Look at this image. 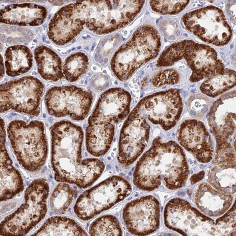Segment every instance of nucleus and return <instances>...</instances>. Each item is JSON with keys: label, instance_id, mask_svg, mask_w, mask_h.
Here are the masks:
<instances>
[{"label": "nucleus", "instance_id": "f257e3e1", "mask_svg": "<svg viewBox=\"0 0 236 236\" xmlns=\"http://www.w3.org/2000/svg\"><path fill=\"white\" fill-rule=\"evenodd\" d=\"M52 165L55 179L81 188L90 186L100 177L104 163L97 159H82L84 133L70 121L56 122L51 127Z\"/></svg>", "mask_w": 236, "mask_h": 236}, {"label": "nucleus", "instance_id": "a18cd8bd", "mask_svg": "<svg viewBox=\"0 0 236 236\" xmlns=\"http://www.w3.org/2000/svg\"><path fill=\"white\" fill-rule=\"evenodd\" d=\"M43 41L44 42V41H45V40H46V37H43Z\"/></svg>", "mask_w": 236, "mask_h": 236}, {"label": "nucleus", "instance_id": "f8f14e48", "mask_svg": "<svg viewBox=\"0 0 236 236\" xmlns=\"http://www.w3.org/2000/svg\"><path fill=\"white\" fill-rule=\"evenodd\" d=\"M151 127L145 118L132 111L121 131L117 159L121 166H131L142 154L149 138Z\"/></svg>", "mask_w": 236, "mask_h": 236}, {"label": "nucleus", "instance_id": "09e8293b", "mask_svg": "<svg viewBox=\"0 0 236 236\" xmlns=\"http://www.w3.org/2000/svg\"><path fill=\"white\" fill-rule=\"evenodd\" d=\"M51 15H49V16H48V19H51Z\"/></svg>", "mask_w": 236, "mask_h": 236}, {"label": "nucleus", "instance_id": "2f4dec72", "mask_svg": "<svg viewBox=\"0 0 236 236\" xmlns=\"http://www.w3.org/2000/svg\"><path fill=\"white\" fill-rule=\"evenodd\" d=\"M212 193L213 194H215V195H217L218 194V192L217 191H214V190H213V189L212 190Z\"/></svg>", "mask_w": 236, "mask_h": 236}, {"label": "nucleus", "instance_id": "603ef678", "mask_svg": "<svg viewBox=\"0 0 236 236\" xmlns=\"http://www.w3.org/2000/svg\"><path fill=\"white\" fill-rule=\"evenodd\" d=\"M34 42L35 43H37V40H34Z\"/></svg>", "mask_w": 236, "mask_h": 236}, {"label": "nucleus", "instance_id": "4468645a", "mask_svg": "<svg viewBox=\"0 0 236 236\" xmlns=\"http://www.w3.org/2000/svg\"><path fill=\"white\" fill-rule=\"evenodd\" d=\"M184 59L192 71L190 78L191 82H197L205 78L222 74L224 70V65L214 49L192 40H189Z\"/></svg>", "mask_w": 236, "mask_h": 236}, {"label": "nucleus", "instance_id": "79ce46f5", "mask_svg": "<svg viewBox=\"0 0 236 236\" xmlns=\"http://www.w3.org/2000/svg\"><path fill=\"white\" fill-rule=\"evenodd\" d=\"M101 43L103 46L104 45V44L105 43V42L104 41H101Z\"/></svg>", "mask_w": 236, "mask_h": 236}, {"label": "nucleus", "instance_id": "bb28decb", "mask_svg": "<svg viewBox=\"0 0 236 236\" xmlns=\"http://www.w3.org/2000/svg\"><path fill=\"white\" fill-rule=\"evenodd\" d=\"M180 79L179 73L174 69H168L161 71L153 76L152 83L154 86H162L174 85L178 82Z\"/></svg>", "mask_w": 236, "mask_h": 236}, {"label": "nucleus", "instance_id": "c85d7f7f", "mask_svg": "<svg viewBox=\"0 0 236 236\" xmlns=\"http://www.w3.org/2000/svg\"><path fill=\"white\" fill-rule=\"evenodd\" d=\"M5 75V67L2 56L1 55V77H3Z\"/></svg>", "mask_w": 236, "mask_h": 236}, {"label": "nucleus", "instance_id": "6e6d98bb", "mask_svg": "<svg viewBox=\"0 0 236 236\" xmlns=\"http://www.w3.org/2000/svg\"><path fill=\"white\" fill-rule=\"evenodd\" d=\"M75 49V48H73V49H72V50H74Z\"/></svg>", "mask_w": 236, "mask_h": 236}, {"label": "nucleus", "instance_id": "3c124183", "mask_svg": "<svg viewBox=\"0 0 236 236\" xmlns=\"http://www.w3.org/2000/svg\"><path fill=\"white\" fill-rule=\"evenodd\" d=\"M46 43H47V44H50V41H46Z\"/></svg>", "mask_w": 236, "mask_h": 236}, {"label": "nucleus", "instance_id": "7c9ffc66", "mask_svg": "<svg viewBox=\"0 0 236 236\" xmlns=\"http://www.w3.org/2000/svg\"><path fill=\"white\" fill-rule=\"evenodd\" d=\"M12 37H8L7 39V42L8 43H10L12 42Z\"/></svg>", "mask_w": 236, "mask_h": 236}, {"label": "nucleus", "instance_id": "39448f33", "mask_svg": "<svg viewBox=\"0 0 236 236\" xmlns=\"http://www.w3.org/2000/svg\"><path fill=\"white\" fill-rule=\"evenodd\" d=\"M7 132L18 162L26 170H39L45 163L48 153V144L44 125L33 121L28 123L23 120L11 122Z\"/></svg>", "mask_w": 236, "mask_h": 236}, {"label": "nucleus", "instance_id": "c9c22d12", "mask_svg": "<svg viewBox=\"0 0 236 236\" xmlns=\"http://www.w3.org/2000/svg\"><path fill=\"white\" fill-rule=\"evenodd\" d=\"M24 39L23 38H20V39H19V42L23 43V42H24Z\"/></svg>", "mask_w": 236, "mask_h": 236}, {"label": "nucleus", "instance_id": "6ab92c4d", "mask_svg": "<svg viewBox=\"0 0 236 236\" xmlns=\"http://www.w3.org/2000/svg\"><path fill=\"white\" fill-rule=\"evenodd\" d=\"M7 74L12 77L28 72L33 66L31 51L27 47L15 46L8 48L5 55Z\"/></svg>", "mask_w": 236, "mask_h": 236}, {"label": "nucleus", "instance_id": "72a5a7b5", "mask_svg": "<svg viewBox=\"0 0 236 236\" xmlns=\"http://www.w3.org/2000/svg\"><path fill=\"white\" fill-rule=\"evenodd\" d=\"M197 197L198 198H200L202 197V194L199 193L197 194Z\"/></svg>", "mask_w": 236, "mask_h": 236}, {"label": "nucleus", "instance_id": "de8ad7c7", "mask_svg": "<svg viewBox=\"0 0 236 236\" xmlns=\"http://www.w3.org/2000/svg\"><path fill=\"white\" fill-rule=\"evenodd\" d=\"M115 37H117V38H118V37H119V34H116V35H115Z\"/></svg>", "mask_w": 236, "mask_h": 236}, {"label": "nucleus", "instance_id": "c756f323", "mask_svg": "<svg viewBox=\"0 0 236 236\" xmlns=\"http://www.w3.org/2000/svg\"><path fill=\"white\" fill-rule=\"evenodd\" d=\"M6 37H5V35H3L2 36H1V41H3V42H5L6 40Z\"/></svg>", "mask_w": 236, "mask_h": 236}, {"label": "nucleus", "instance_id": "4be33fe9", "mask_svg": "<svg viewBox=\"0 0 236 236\" xmlns=\"http://www.w3.org/2000/svg\"><path fill=\"white\" fill-rule=\"evenodd\" d=\"M91 236H122L121 226L118 219L112 215H105L94 220L89 228Z\"/></svg>", "mask_w": 236, "mask_h": 236}, {"label": "nucleus", "instance_id": "c03bdc74", "mask_svg": "<svg viewBox=\"0 0 236 236\" xmlns=\"http://www.w3.org/2000/svg\"><path fill=\"white\" fill-rule=\"evenodd\" d=\"M18 31H19L21 32V31H23V29H22V28H18Z\"/></svg>", "mask_w": 236, "mask_h": 236}, {"label": "nucleus", "instance_id": "393cba45", "mask_svg": "<svg viewBox=\"0 0 236 236\" xmlns=\"http://www.w3.org/2000/svg\"><path fill=\"white\" fill-rule=\"evenodd\" d=\"M189 40H184L175 43L163 51L157 61L159 67L172 66L176 62L184 59Z\"/></svg>", "mask_w": 236, "mask_h": 236}, {"label": "nucleus", "instance_id": "cd10ccee", "mask_svg": "<svg viewBox=\"0 0 236 236\" xmlns=\"http://www.w3.org/2000/svg\"><path fill=\"white\" fill-rule=\"evenodd\" d=\"M205 173L204 171H202L200 172L197 174H194L193 176L191 178V184H195L197 182L199 181L200 180H202L203 178Z\"/></svg>", "mask_w": 236, "mask_h": 236}, {"label": "nucleus", "instance_id": "9d476101", "mask_svg": "<svg viewBox=\"0 0 236 236\" xmlns=\"http://www.w3.org/2000/svg\"><path fill=\"white\" fill-rule=\"evenodd\" d=\"M183 108L180 91L172 89L145 97L132 111L153 124L169 130L177 124Z\"/></svg>", "mask_w": 236, "mask_h": 236}, {"label": "nucleus", "instance_id": "b1692460", "mask_svg": "<svg viewBox=\"0 0 236 236\" xmlns=\"http://www.w3.org/2000/svg\"><path fill=\"white\" fill-rule=\"evenodd\" d=\"M76 192L68 184H60L57 186L50 198L51 209L55 214H62L67 210Z\"/></svg>", "mask_w": 236, "mask_h": 236}, {"label": "nucleus", "instance_id": "7ed1b4c3", "mask_svg": "<svg viewBox=\"0 0 236 236\" xmlns=\"http://www.w3.org/2000/svg\"><path fill=\"white\" fill-rule=\"evenodd\" d=\"M131 97L121 88H113L101 95L88 121L86 130V147L92 155H105L111 145L115 124L121 121L130 111Z\"/></svg>", "mask_w": 236, "mask_h": 236}, {"label": "nucleus", "instance_id": "9b49d317", "mask_svg": "<svg viewBox=\"0 0 236 236\" xmlns=\"http://www.w3.org/2000/svg\"><path fill=\"white\" fill-rule=\"evenodd\" d=\"M92 93L75 86L55 87L47 92L45 102L50 115L68 116L73 120H84L92 104Z\"/></svg>", "mask_w": 236, "mask_h": 236}, {"label": "nucleus", "instance_id": "a19ab883", "mask_svg": "<svg viewBox=\"0 0 236 236\" xmlns=\"http://www.w3.org/2000/svg\"><path fill=\"white\" fill-rule=\"evenodd\" d=\"M2 27H3V28L4 30H5V31H6V30L7 29V27H6V26H3Z\"/></svg>", "mask_w": 236, "mask_h": 236}, {"label": "nucleus", "instance_id": "58836bf2", "mask_svg": "<svg viewBox=\"0 0 236 236\" xmlns=\"http://www.w3.org/2000/svg\"><path fill=\"white\" fill-rule=\"evenodd\" d=\"M28 35L30 36V37H32L33 35V34L31 32H29L28 33Z\"/></svg>", "mask_w": 236, "mask_h": 236}, {"label": "nucleus", "instance_id": "f03ea898", "mask_svg": "<svg viewBox=\"0 0 236 236\" xmlns=\"http://www.w3.org/2000/svg\"><path fill=\"white\" fill-rule=\"evenodd\" d=\"M189 168L182 148L173 141L163 142L160 137L140 158L133 174V182L139 189L155 191L162 182L171 190L181 188L188 177Z\"/></svg>", "mask_w": 236, "mask_h": 236}, {"label": "nucleus", "instance_id": "ea45409f", "mask_svg": "<svg viewBox=\"0 0 236 236\" xmlns=\"http://www.w3.org/2000/svg\"><path fill=\"white\" fill-rule=\"evenodd\" d=\"M218 212H215L214 213V216H218Z\"/></svg>", "mask_w": 236, "mask_h": 236}, {"label": "nucleus", "instance_id": "2eb2a0df", "mask_svg": "<svg viewBox=\"0 0 236 236\" xmlns=\"http://www.w3.org/2000/svg\"><path fill=\"white\" fill-rule=\"evenodd\" d=\"M180 145L195 155L198 161L208 163L212 159L213 148L209 132L202 122L188 120L183 122L177 130Z\"/></svg>", "mask_w": 236, "mask_h": 236}, {"label": "nucleus", "instance_id": "1a4fd4ad", "mask_svg": "<svg viewBox=\"0 0 236 236\" xmlns=\"http://www.w3.org/2000/svg\"><path fill=\"white\" fill-rule=\"evenodd\" d=\"M182 22L187 30L205 42L216 46L229 42L232 30L222 11L209 6L186 13Z\"/></svg>", "mask_w": 236, "mask_h": 236}, {"label": "nucleus", "instance_id": "5701e85b", "mask_svg": "<svg viewBox=\"0 0 236 236\" xmlns=\"http://www.w3.org/2000/svg\"><path fill=\"white\" fill-rule=\"evenodd\" d=\"M89 64L88 57L81 52L71 55L66 59L63 73L68 81H75L86 73Z\"/></svg>", "mask_w": 236, "mask_h": 236}, {"label": "nucleus", "instance_id": "f3484780", "mask_svg": "<svg viewBox=\"0 0 236 236\" xmlns=\"http://www.w3.org/2000/svg\"><path fill=\"white\" fill-rule=\"evenodd\" d=\"M5 134L1 135V201L12 199L24 189L23 180L12 162L5 146Z\"/></svg>", "mask_w": 236, "mask_h": 236}, {"label": "nucleus", "instance_id": "5fc2aeb1", "mask_svg": "<svg viewBox=\"0 0 236 236\" xmlns=\"http://www.w3.org/2000/svg\"><path fill=\"white\" fill-rule=\"evenodd\" d=\"M83 39H87V37H83Z\"/></svg>", "mask_w": 236, "mask_h": 236}, {"label": "nucleus", "instance_id": "a211bd4d", "mask_svg": "<svg viewBox=\"0 0 236 236\" xmlns=\"http://www.w3.org/2000/svg\"><path fill=\"white\" fill-rule=\"evenodd\" d=\"M35 58L39 73L44 80L56 81L63 77L60 58L52 50L43 46L37 47Z\"/></svg>", "mask_w": 236, "mask_h": 236}, {"label": "nucleus", "instance_id": "49530a36", "mask_svg": "<svg viewBox=\"0 0 236 236\" xmlns=\"http://www.w3.org/2000/svg\"><path fill=\"white\" fill-rule=\"evenodd\" d=\"M107 61H108L107 58H105V59H104V62H107Z\"/></svg>", "mask_w": 236, "mask_h": 236}, {"label": "nucleus", "instance_id": "6e6552de", "mask_svg": "<svg viewBox=\"0 0 236 236\" xmlns=\"http://www.w3.org/2000/svg\"><path fill=\"white\" fill-rule=\"evenodd\" d=\"M44 89L41 82L31 76L1 84V113L12 110L38 116Z\"/></svg>", "mask_w": 236, "mask_h": 236}, {"label": "nucleus", "instance_id": "473e14b6", "mask_svg": "<svg viewBox=\"0 0 236 236\" xmlns=\"http://www.w3.org/2000/svg\"><path fill=\"white\" fill-rule=\"evenodd\" d=\"M24 39L26 40H29L31 39V37L30 36L26 35L25 36Z\"/></svg>", "mask_w": 236, "mask_h": 236}, {"label": "nucleus", "instance_id": "dca6fc26", "mask_svg": "<svg viewBox=\"0 0 236 236\" xmlns=\"http://www.w3.org/2000/svg\"><path fill=\"white\" fill-rule=\"evenodd\" d=\"M209 121L218 142L227 141L236 129L235 91L226 93L215 101L210 112Z\"/></svg>", "mask_w": 236, "mask_h": 236}, {"label": "nucleus", "instance_id": "423d86ee", "mask_svg": "<svg viewBox=\"0 0 236 236\" xmlns=\"http://www.w3.org/2000/svg\"><path fill=\"white\" fill-rule=\"evenodd\" d=\"M49 191V185L44 179L34 180L25 193V203L1 223V234L23 235L28 233L45 216L46 201Z\"/></svg>", "mask_w": 236, "mask_h": 236}, {"label": "nucleus", "instance_id": "4c0bfd02", "mask_svg": "<svg viewBox=\"0 0 236 236\" xmlns=\"http://www.w3.org/2000/svg\"><path fill=\"white\" fill-rule=\"evenodd\" d=\"M208 214L209 216H212V215L213 214V213L212 211H210V212H208Z\"/></svg>", "mask_w": 236, "mask_h": 236}, {"label": "nucleus", "instance_id": "ddd939ff", "mask_svg": "<svg viewBox=\"0 0 236 236\" xmlns=\"http://www.w3.org/2000/svg\"><path fill=\"white\" fill-rule=\"evenodd\" d=\"M160 206L159 201L152 195L133 200L123 209V218L130 234L145 236L155 232L160 224Z\"/></svg>", "mask_w": 236, "mask_h": 236}, {"label": "nucleus", "instance_id": "412c9836", "mask_svg": "<svg viewBox=\"0 0 236 236\" xmlns=\"http://www.w3.org/2000/svg\"><path fill=\"white\" fill-rule=\"evenodd\" d=\"M236 85V72L225 69L222 74L209 78L201 85L200 90L203 94L215 98L229 91Z\"/></svg>", "mask_w": 236, "mask_h": 236}, {"label": "nucleus", "instance_id": "aec40b11", "mask_svg": "<svg viewBox=\"0 0 236 236\" xmlns=\"http://www.w3.org/2000/svg\"><path fill=\"white\" fill-rule=\"evenodd\" d=\"M34 236H88L82 227L73 219L53 216L47 219Z\"/></svg>", "mask_w": 236, "mask_h": 236}, {"label": "nucleus", "instance_id": "0eeeda50", "mask_svg": "<svg viewBox=\"0 0 236 236\" xmlns=\"http://www.w3.org/2000/svg\"><path fill=\"white\" fill-rule=\"evenodd\" d=\"M132 191L127 180L112 176L81 194L75 204L74 212L81 220H90L125 199Z\"/></svg>", "mask_w": 236, "mask_h": 236}, {"label": "nucleus", "instance_id": "864d4df0", "mask_svg": "<svg viewBox=\"0 0 236 236\" xmlns=\"http://www.w3.org/2000/svg\"><path fill=\"white\" fill-rule=\"evenodd\" d=\"M81 48V47L80 46L79 47H77V49H80V48Z\"/></svg>", "mask_w": 236, "mask_h": 236}, {"label": "nucleus", "instance_id": "37998d69", "mask_svg": "<svg viewBox=\"0 0 236 236\" xmlns=\"http://www.w3.org/2000/svg\"><path fill=\"white\" fill-rule=\"evenodd\" d=\"M12 30L13 31H15L16 30V28L15 27H12Z\"/></svg>", "mask_w": 236, "mask_h": 236}, {"label": "nucleus", "instance_id": "e433bc0d", "mask_svg": "<svg viewBox=\"0 0 236 236\" xmlns=\"http://www.w3.org/2000/svg\"><path fill=\"white\" fill-rule=\"evenodd\" d=\"M19 39H18V38H15L14 41V43H17L19 42Z\"/></svg>", "mask_w": 236, "mask_h": 236}, {"label": "nucleus", "instance_id": "f704fd0d", "mask_svg": "<svg viewBox=\"0 0 236 236\" xmlns=\"http://www.w3.org/2000/svg\"><path fill=\"white\" fill-rule=\"evenodd\" d=\"M96 43H94V44H93L92 48L91 51H92L94 50V47H95V46L96 45Z\"/></svg>", "mask_w": 236, "mask_h": 236}, {"label": "nucleus", "instance_id": "a878e982", "mask_svg": "<svg viewBox=\"0 0 236 236\" xmlns=\"http://www.w3.org/2000/svg\"><path fill=\"white\" fill-rule=\"evenodd\" d=\"M189 1H151L152 9L163 15H174L180 13L188 5Z\"/></svg>", "mask_w": 236, "mask_h": 236}, {"label": "nucleus", "instance_id": "20e7f679", "mask_svg": "<svg viewBox=\"0 0 236 236\" xmlns=\"http://www.w3.org/2000/svg\"><path fill=\"white\" fill-rule=\"evenodd\" d=\"M161 46L159 33L152 26L138 28L130 39L115 53L111 62L112 71L118 79H128L136 71L159 54Z\"/></svg>", "mask_w": 236, "mask_h": 236}, {"label": "nucleus", "instance_id": "8fccbe9b", "mask_svg": "<svg viewBox=\"0 0 236 236\" xmlns=\"http://www.w3.org/2000/svg\"><path fill=\"white\" fill-rule=\"evenodd\" d=\"M87 38H91V37H90V35H87Z\"/></svg>", "mask_w": 236, "mask_h": 236}, {"label": "nucleus", "instance_id": "4d7b16f0", "mask_svg": "<svg viewBox=\"0 0 236 236\" xmlns=\"http://www.w3.org/2000/svg\"><path fill=\"white\" fill-rule=\"evenodd\" d=\"M85 82L86 84V83H87V81H85Z\"/></svg>", "mask_w": 236, "mask_h": 236}]
</instances>
